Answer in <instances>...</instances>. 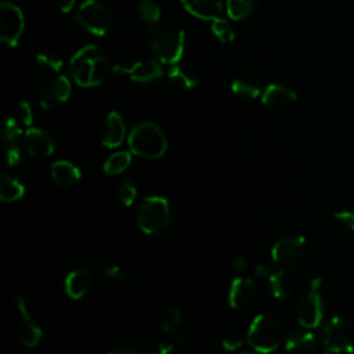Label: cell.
<instances>
[{"mask_svg":"<svg viewBox=\"0 0 354 354\" xmlns=\"http://www.w3.org/2000/svg\"><path fill=\"white\" fill-rule=\"evenodd\" d=\"M69 68L73 80L79 86L95 87L112 73L113 65L98 46L86 44L72 55Z\"/></svg>","mask_w":354,"mask_h":354,"instance_id":"obj_1","label":"cell"},{"mask_svg":"<svg viewBox=\"0 0 354 354\" xmlns=\"http://www.w3.org/2000/svg\"><path fill=\"white\" fill-rule=\"evenodd\" d=\"M185 32L176 25L152 28L149 30V47L163 65L180 62L185 51Z\"/></svg>","mask_w":354,"mask_h":354,"instance_id":"obj_2","label":"cell"},{"mask_svg":"<svg viewBox=\"0 0 354 354\" xmlns=\"http://www.w3.org/2000/svg\"><path fill=\"white\" fill-rule=\"evenodd\" d=\"M127 142L134 155L145 159H159L167 149L166 134L156 123L149 120L134 124Z\"/></svg>","mask_w":354,"mask_h":354,"instance_id":"obj_3","label":"cell"},{"mask_svg":"<svg viewBox=\"0 0 354 354\" xmlns=\"http://www.w3.org/2000/svg\"><path fill=\"white\" fill-rule=\"evenodd\" d=\"M171 212L169 201L159 195L147 196L136 210L138 228L148 235L162 234L170 224Z\"/></svg>","mask_w":354,"mask_h":354,"instance_id":"obj_4","label":"cell"},{"mask_svg":"<svg viewBox=\"0 0 354 354\" xmlns=\"http://www.w3.org/2000/svg\"><path fill=\"white\" fill-rule=\"evenodd\" d=\"M246 340L256 353H272L279 347L282 340L281 325L274 317L259 314L249 325Z\"/></svg>","mask_w":354,"mask_h":354,"instance_id":"obj_5","label":"cell"},{"mask_svg":"<svg viewBox=\"0 0 354 354\" xmlns=\"http://www.w3.org/2000/svg\"><path fill=\"white\" fill-rule=\"evenodd\" d=\"M324 348L336 354L354 353V321L335 315L329 318L321 329Z\"/></svg>","mask_w":354,"mask_h":354,"instance_id":"obj_6","label":"cell"},{"mask_svg":"<svg viewBox=\"0 0 354 354\" xmlns=\"http://www.w3.org/2000/svg\"><path fill=\"white\" fill-rule=\"evenodd\" d=\"M310 257V248L304 236L296 235L279 239L271 248V259L285 270L303 267Z\"/></svg>","mask_w":354,"mask_h":354,"instance_id":"obj_7","label":"cell"},{"mask_svg":"<svg viewBox=\"0 0 354 354\" xmlns=\"http://www.w3.org/2000/svg\"><path fill=\"white\" fill-rule=\"evenodd\" d=\"M75 19L90 33L105 36L113 22L112 11L100 0H84L75 12Z\"/></svg>","mask_w":354,"mask_h":354,"instance_id":"obj_8","label":"cell"},{"mask_svg":"<svg viewBox=\"0 0 354 354\" xmlns=\"http://www.w3.org/2000/svg\"><path fill=\"white\" fill-rule=\"evenodd\" d=\"M321 283L322 279L319 277L310 279V290L300 299L297 304V321L303 328H317L324 319V300L319 293Z\"/></svg>","mask_w":354,"mask_h":354,"instance_id":"obj_9","label":"cell"},{"mask_svg":"<svg viewBox=\"0 0 354 354\" xmlns=\"http://www.w3.org/2000/svg\"><path fill=\"white\" fill-rule=\"evenodd\" d=\"M25 17L22 10L7 0L0 3V41L7 47H15L24 33Z\"/></svg>","mask_w":354,"mask_h":354,"instance_id":"obj_10","label":"cell"},{"mask_svg":"<svg viewBox=\"0 0 354 354\" xmlns=\"http://www.w3.org/2000/svg\"><path fill=\"white\" fill-rule=\"evenodd\" d=\"M297 102V94L282 84L271 83L266 87L261 94V104L264 108L274 115L289 113Z\"/></svg>","mask_w":354,"mask_h":354,"instance_id":"obj_11","label":"cell"},{"mask_svg":"<svg viewBox=\"0 0 354 354\" xmlns=\"http://www.w3.org/2000/svg\"><path fill=\"white\" fill-rule=\"evenodd\" d=\"M71 80L65 75H53L44 80L39 93L40 106L44 109L64 104L71 95Z\"/></svg>","mask_w":354,"mask_h":354,"instance_id":"obj_12","label":"cell"},{"mask_svg":"<svg viewBox=\"0 0 354 354\" xmlns=\"http://www.w3.org/2000/svg\"><path fill=\"white\" fill-rule=\"evenodd\" d=\"M15 306H17V311H18V337H19V342L25 347L33 348L39 344V342L43 336V330H41L40 325L37 324V321L30 314V311L28 308V304H26L24 297L17 296L15 297Z\"/></svg>","mask_w":354,"mask_h":354,"instance_id":"obj_13","label":"cell"},{"mask_svg":"<svg viewBox=\"0 0 354 354\" xmlns=\"http://www.w3.org/2000/svg\"><path fill=\"white\" fill-rule=\"evenodd\" d=\"M112 73L127 76L133 82L147 83L160 79L163 76V69L160 64L155 59H141L129 66L113 65Z\"/></svg>","mask_w":354,"mask_h":354,"instance_id":"obj_14","label":"cell"},{"mask_svg":"<svg viewBox=\"0 0 354 354\" xmlns=\"http://www.w3.org/2000/svg\"><path fill=\"white\" fill-rule=\"evenodd\" d=\"M24 147L29 156L43 159L54 152V140L47 131L39 127H28L24 134Z\"/></svg>","mask_w":354,"mask_h":354,"instance_id":"obj_15","label":"cell"},{"mask_svg":"<svg viewBox=\"0 0 354 354\" xmlns=\"http://www.w3.org/2000/svg\"><path fill=\"white\" fill-rule=\"evenodd\" d=\"M256 296V285L248 277H236L228 289V304L231 308L241 310L249 306Z\"/></svg>","mask_w":354,"mask_h":354,"instance_id":"obj_16","label":"cell"},{"mask_svg":"<svg viewBox=\"0 0 354 354\" xmlns=\"http://www.w3.org/2000/svg\"><path fill=\"white\" fill-rule=\"evenodd\" d=\"M21 136L22 129L15 118L7 119L3 130V141L6 147V159L8 166H17L21 160Z\"/></svg>","mask_w":354,"mask_h":354,"instance_id":"obj_17","label":"cell"},{"mask_svg":"<svg viewBox=\"0 0 354 354\" xmlns=\"http://www.w3.org/2000/svg\"><path fill=\"white\" fill-rule=\"evenodd\" d=\"M124 134L126 127L122 116L115 111L109 112L100 127L101 142L108 148H116L123 142Z\"/></svg>","mask_w":354,"mask_h":354,"instance_id":"obj_18","label":"cell"},{"mask_svg":"<svg viewBox=\"0 0 354 354\" xmlns=\"http://www.w3.org/2000/svg\"><path fill=\"white\" fill-rule=\"evenodd\" d=\"M93 286V275L87 268L72 270L65 277V292L71 299L84 297Z\"/></svg>","mask_w":354,"mask_h":354,"instance_id":"obj_19","label":"cell"},{"mask_svg":"<svg viewBox=\"0 0 354 354\" xmlns=\"http://www.w3.org/2000/svg\"><path fill=\"white\" fill-rule=\"evenodd\" d=\"M50 174L53 181L62 188H72L80 181V170L71 160H57L51 165Z\"/></svg>","mask_w":354,"mask_h":354,"instance_id":"obj_20","label":"cell"},{"mask_svg":"<svg viewBox=\"0 0 354 354\" xmlns=\"http://www.w3.org/2000/svg\"><path fill=\"white\" fill-rule=\"evenodd\" d=\"M183 7L194 17L213 21L220 17L224 10L223 0H180Z\"/></svg>","mask_w":354,"mask_h":354,"instance_id":"obj_21","label":"cell"},{"mask_svg":"<svg viewBox=\"0 0 354 354\" xmlns=\"http://www.w3.org/2000/svg\"><path fill=\"white\" fill-rule=\"evenodd\" d=\"M315 346V335L307 328L296 329L290 332L285 339V348L290 354H311Z\"/></svg>","mask_w":354,"mask_h":354,"instance_id":"obj_22","label":"cell"},{"mask_svg":"<svg viewBox=\"0 0 354 354\" xmlns=\"http://www.w3.org/2000/svg\"><path fill=\"white\" fill-rule=\"evenodd\" d=\"M166 75H167V79L174 86H177L183 90H192L198 86L196 73L189 66L181 65L178 62L174 64V65H170Z\"/></svg>","mask_w":354,"mask_h":354,"instance_id":"obj_23","label":"cell"},{"mask_svg":"<svg viewBox=\"0 0 354 354\" xmlns=\"http://www.w3.org/2000/svg\"><path fill=\"white\" fill-rule=\"evenodd\" d=\"M270 290L278 300H286L292 296L295 283L293 278L285 270H278L270 275Z\"/></svg>","mask_w":354,"mask_h":354,"instance_id":"obj_24","label":"cell"},{"mask_svg":"<svg viewBox=\"0 0 354 354\" xmlns=\"http://www.w3.org/2000/svg\"><path fill=\"white\" fill-rule=\"evenodd\" d=\"M231 90L232 93L246 97V98H256L261 93V84L260 80L252 75H243L236 77L231 83Z\"/></svg>","mask_w":354,"mask_h":354,"instance_id":"obj_25","label":"cell"},{"mask_svg":"<svg viewBox=\"0 0 354 354\" xmlns=\"http://www.w3.org/2000/svg\"><path fill=\"white\" fill-rule=\"evenodd\" d=\"M25 194V187L14 177L4 174L0 180V201L11 203L21 199Z\"/></svg>","mask_w":354,"mask_h":354,"instance_id":"obj_26","label":"cell"},{"mask_svg":"<svg viewBox=\"0 0 354 354\" xmlns=\"http://www.w3.org/2000/svg\"><path fill=\"white\" fill-rule=\"evenodd\" d=\"M257 3L259 0H227L225 11L231 19L238 21L254 12Z\"/></svg>","mask_w":354,"mask_h":354,"instance_id":"obj_27","label":"cell"},{"mask_svg":"<svg viewBox=\"0 0 354 354\" xmlns=\"http://www.w3.org/2000/svg\"><path fill=\"white\" fill-rule=\"evenodd\" d=\"M131 163V155L127 151H119L108 156L104 163V171L108 176H118L123 173Z\"/></svg>","mask_w":354,"mask_h":354,"instance_id":"obj_28","label":"cell"},{"mask_svg":"<svg viewBox=\"0 0 354 354\" xmlns=\"http://www.w3.org/2000/svg\"><path fill=\"white\" fill-rule=\"evenodd\" d=\"M137 12L140 18L148 25H156L162 15L158 3L153 0H138Z\"/></svg>","mask_w":354,"mask_h":354,"instance_id":"obj_29","label":"cell"},{"mask_svg":"<svg viewBox=\"0 0 354 354\" xmlns=\"http://www.w3.org/2000/svg\"><path fill=\"white\" fill-rule=\"evenodd\" d=\"M36 64L43 72L50 73V75H58V72L64 66L62 59L54 53H40V54H37L36 55Z\"/></svg>","mask_w":354,"mask_h":354,"instance_id":"obj_30","label":"cell"},{"mask_svg":"<svg viewBox=\"0 0 354 354\" xmlns=\"http://www.w3.org/2000/svg\"><path fill=\"white\" fill-rule=\"evenodd\" d=\"M181 324V313L176 306H169L160 319V329L165 333H176Z\"/></svg>","mask_w":354,"mask_h":354,"instance_id":"obj_31","label":"cell"},{"mask_svg":"<svg viewBox=\"0 0 354 354\" xmlns=\"http://www.w3.org/2000/svg\"><path fill=\"white\" fill-rule=\"evenodd\" d=\"M210 29H212L213 35H214L221 43H231V41H234V39H235V30H234L232 25H231L227 19H224V18H221V17H218V18H216V19L212 21Z\"/></svg>","mask_w":354,"mask_h":354,"instance_id":"obj_32","label":"cell"},{"mask_svg":"<svg viewBox=\"0 0 354 354\" xmlns=\"http://www.w3.org/2000/svg\"><path fill=\"white\" fill-rule=\"evenodd\" d=\"M118 196H119V201L130 207L136 198H137V188L134 184H131L129 180H123L119 185H118Z\"/></svg>","mask_w":354,"mask_h":354,"instance_id":"obj_33","label":"cell"},{"mask_svg":"<svg viewBox=\"0 0 354 354\" xmlns=\"http://www.w3.org/2000/svg\"><path fill=\"white\" fill-rule=\"evenodd\" d=\"M15 119L18 120V123L21 126H26V127H32L33 123V111L30 106V102L24 100L19 101L17 105V112H15Z\"/></svg>","mask_w":354,"mask_h":354,"instance_id":"obj_34","label":"cell"},{"mask_svg":"<svg viewBox=\"0 0 354 354\" xmlns=\"http://www.w3.org/2000/svg\"><path fill=\"white\" fill-rule=\"evenodd\" d=\"M104 274H105L109 279H112V281H115V282H118V283H120V285H130V283H131L130 277L123 271L122 267H119V266H116V264H112V266L105 267V268H104Z\"/></svg>","mask_w":354,"mask_h":354,"instance_id":"obj_35","label":"cell"},{"mask_svg":"<svg viewBox=\"0 0 354 354\" xmlns=\"http://www.w3.org/2000/svg\"><path fill=\"white\" fill-rule=\"evenodd\" d=\"M242 344H243V336L236 330L228 332L221 340V346L227 351H236L242 347Z\"/></svg>","mask_w":354,"mask_h":354,"instance_id":"obj_36","label":"cell"},{"mask_svg":"<svg viewBox=\"0 0 354 354\" xmlns=\"http://www.w3.org/2000/svg\"><path fill=\"white\" fill-rule=\"evenodd\" d=\"M336 221L347 231H354V212L351 210H340L335 213Z\"/></svg>","mask_w":354,"mask_h":354,"instance_id":"obj_37","label":"cell"},{"mask_svg":"<svg viewBox=\"0 0 354 354\" xmlns=\"http://www.w3.org/2000/svg\"><path fill=\"white\" fill-rule=\"evenodd\" d=\"M173 353V344L169 342H156L153 343L147 354H171Z\"/></svg>","mask_w":354,"mask_h":354,"instance_id":"obj_38","label":"cell"},{"mask_svg":"<svg viewBox=\"0 0 354 354\" xmlns=\"http://www.w3.org/2000/svg\"><path fill=\"white\" fill-rule=\"evenodd\" d=\"M53 6L58 8L61 12H69L73 10L76 0H51Z\"/></svg>","mask_w":354,"mask_h":354,"instance_id":"obj_39","label":"cell"},{"mask_svg":"<svg viewBox=\"0 0 354 354\" xmlns=\"http://www.w3.org/2000/svg\"><path fill=\"white\" fill-rule=\"evenodd\" d=\"M232 268L235 272H243L248 268V260L243 256H238L232 260Z\"/></svg>","mask_w":354,"mask_h":354,"instance_id":"obj_40","label":"cell"},{"mask_svg":"<svg viewBox=\"0 0 354 354\" xmlns=\"http://www.w3.org/2000/svg\"><path fill=\"white\" fill-rule=\"evenodd\" d=\"M254 274L260 278H264V277L268 275V267L264 263H257L254 266Z\"/></svg>","mask_w":354,"mask_h":354,"instance_id":"obj_41","label":"cell"},{"mask_svg":"<svg viewBox=\"0 0 354 354\" xmlns=\"http://www.w3.org/2000/svg\"><path fill=\"white\" fill-rule=\"evenodd\" d=\"M108 354H141V353L137 350H133V348H116V350L109 351Z\"/></svg>","mask_w":354,"mask_h":354,"instance_id":"obj_42","label":"cell"},{"mask_svg":"<svg viewBox=\"0 0 354 354\" xmlns=\"http://www.w3.org/2000/svg\"><path fill=\"white\" fill-rule=\"evenodd\" d=\"M321 354H336V353H333V351H330V350H328V348H324V351H322Z\"/></svg>","mask_w":354,"mask_h":354,"instance_id":"obj_43","label":"cell"},{"mask_svg":"<svg viewBox=\"0 0 354 354\" xmlns=\"http://www.w3.org/2000/svg\"><path fill=\"white\" fill-rule=\"evenodd\" d=\"M238 354H257V353L253 350V351H241V353H238Z\"/></svg>","mask_w":354,"mask_h":354,"instance_id":"obj_44","label":"cell"}]
</instances>
